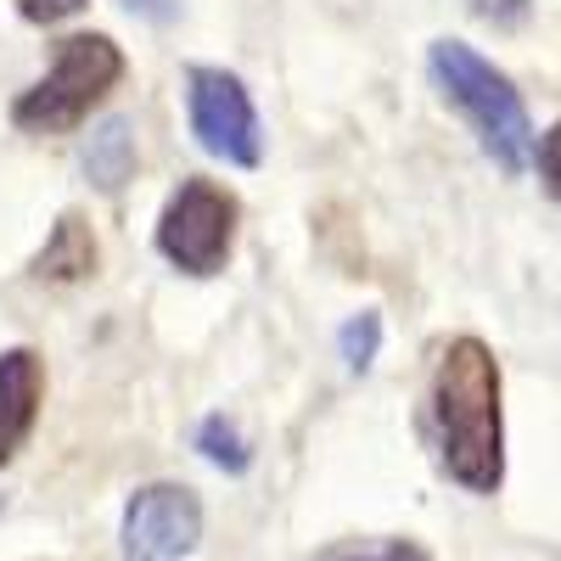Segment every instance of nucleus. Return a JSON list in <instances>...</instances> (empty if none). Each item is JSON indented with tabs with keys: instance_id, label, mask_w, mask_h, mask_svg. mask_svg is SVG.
<instances>
[{
	"instance_id": "obj_2",
	"label": "nucleus",
	"mask_w": 561,
	"mask_h": 561,
	"mask_svg": "<svg viewBox=\"0 0 561 561\" xmlns=\"http://www.w3.org/2000/svg\"><path fill=\"white\" fill-rule=\"evenodd\" d=\"M427 62H433L438 90L466 113V124L478 129L483 152H489L505 174H523L528 147H534V124H528L523 96L511 90V79H505L489 57H478L466 39H438Z\"/></svg>"
},
{
	"instance_id": "obj_3",
	"label": "nucleus",
	"mask_w": 561,
	"mask_h": 561,
	"mask_svg": "<svg viewBox=\"0 0 561 561\" xmlns=\"http://www.w3.org/2000/svg\"><path fill=\"white\" fill-rule=\"evenodd\" d=\"M124 79V51L107 34H73L57 45V62L39 84H28L12 102V124L28 135H62L90 118L107 90Z\"/></svg>"
},
{
	"instance_id": "obj_10",
	"label": "nucleus",
	"mask_w": 561,
	"mask_h": 561,
	"mask_svg": "<svg viewBox=\"0 0 561 561\" xmlns=\"http://www.w3.org/2000/svg\"><path fill=\"white\" fill-rule=\"evenodd\" d=\"M197 449H203V460H214L219 472H230V478L253 466V449H248L242 427H237V421H225V415H208L197 427Z\"/></svg>"
},
{
	"instance_id": "obj_15",
	"label": "nucleus",
	"mask_w": 561,
	"mask_h": 561,
	"mask_svg": "<svg viewBox=\"0 0 561 561\" xmlns=\"http://www.w3.org/2000/svg\"><path fill=\"white\" fill-rule=\"evenodd\" d=\"M539 180H545V192L556 197V129L539 135Z\"/></svg>"
},
{
	"instance_id": "obj_9",
	"label": "nucleus",
	"mask_w": 561,
	"mask_h": 561,
	"mask_svg": "<svg viewBox=\"0 0 561 561\" xmlns=\"http://www.w3.org/2000/svg\"><path fill=\"white\" fill-rule=\"evenodd\" d=\"M84 174L102 185V192H118V185L135 174V135L129 118H107L102 129H90L84 140Z\"/></svg>"
},
{
	"instance_id": "obj_11",
	"label": "nucleus",
	"mask_w": 561,
	"mask_h": 561,
	"mask_svg": "<svg viewBox=\"0 0 561 561\" xmlns=\"http://www.w3.org/2000/svg\"><path fill=\"white\" fill-rule=\"evenodd\" d=\"M314 561H433L427 550H415L410 539H343V545H332V550H320Z\"/></svg>"
},
{
	"instance_id": "obj_1",
	"label": "nucleus",
	"mask_w": 561,
	"mask_h": 561,
	"mask_svg": "<svg viewBox=\"0 0 561 561\" xmlns=\"http://www.w3.org/2000/svg\"><path fill=\"white\" fill-rule=\"evenodd\" d=\"M433 433L438 460L466 494H494L505 483V427H500V365L478 337H455L433 370Z\"/></svg>"
},
{
	"instance_id": "obj_7",
	"label": "nucleus",
	"mask_w": 561,
	"mask_h": 561,
	"mask_svg": "<svg viewBox=\"0 0 561 561\" xmlns=\"http://www.w3.org/2000/svg\"><path fill=\"white\" fill-rule=\"evenodd\" d=\"M45 399V365L34 348H7L0 354V466H7L39 421Z\"/></svg>"
},
{
	"instance_id": "obj_4",
	"label": "nucleus",
	"mask_w": 561,
	"mask_h": 561,
	"mask_svg": "<svg viewBox=\"0 0 561 561\" xmlns=\"http://www.w3.org/2000/svg\"><path fill=\"white\" fill-rule=\"evenodd\" d=\"M237 242V197L214 180H180L158 214V253L185 275H219Z\"/></svg>"
},
{
	"instance_id": "obj_8",
	"label": "nucleus",
	"mask_w": 561,
	"mask_h": 561,
	"mask_svg": "<svg viewBox=\"0 0 561 561\" xmlns=\"http://www.w3.org/2000/svg\"><path fill=\"white\" fill-rule=\"evenodd\" d=\"M34 275L39 280H84V275H96V237H90V225L79 214L57 219V230L45 237V248L34 259Z\"/></svg>"
},
{
	"instance_id": "obj_14",
	"label": "nucleus",
	"mask_w": 561,
	"mask_h": 561,
	"mask_svg": "<svg viewBox=\"0 0 561 561\" xmlns=\"http://www.w3.org/2000/svg\"><path fill=\"white\" fill-rule=\"evenodd\" d=\"M124 12L147 18V23H169V18L180 12V0H124Z\"/></svg>"
},
{
	"instance_id": "obj_5",
	"label": "nucleus",
	"mask_w": 561,
	"mask_h": 561,
	"mask_svg": "<svg viewBox=\"0 0 561 561\" xmlns=\"http://www.w3.org/2000/svg\"><path fill=\"white\" fill-rule=\"evenodd\" d=\"M185 118H192L197 147L230 169H259L264 129L248 84L225 68H192L185 73Z\"/></svg>"
},
{
	"instance_id": "obj_13",
	"label": "nucleus",
	"mask_w": 561,
	"mask_h": 561,
	"mask_svg": "<svg viewBox=\"0 0 561 561\" xmlns=\"http://www.w3.org/2000/svg\"><path fill=\"white\" fill-rule=\"evenodd\" d=\"M84 7V0H18V12L28 18V23H62V18H73Z\"/></svg>"
},
{
	"instance_id": "obj_16",
	"label": "nucleus",
	"mask_w": 561,
	"mask_h": 561,
	"mask_svg": "<svg viewBox=\"0 0 561 561\" xmlns=\"http://www.w3.org/2000/svg\"><path fill=\"white\" fill-rule=\"evenodd\" d=\"M523 7H528V0H472V12H483V18H500V23L523 18Z\"/></svg>"
},
{
	"instance_id": "obj_6",
	"label": "nucleus",
	"mask_w": 561,
	"mask_h": 561,
	"mask_svg": "<svg viewBox=\"0 0 561 561\" xmlns=\"http://www.w3.org/2000/svg\"><path fill=\"white\" fill-rule=\"evenodd\" d=\"M124 561H174L203 545V500L185 483H147L124 505Z\"/></svg>"
},
{
	"instance_id": "obj_12",
	"label": "nucleus",
	"mask_w": 561,
	"mask_h": 561,
	"mask_svg": "<svg viewBox=\"0 0 561 561\" xmlns=\"http://www.w3.org/2000/svg\"><path fill=\"white\" fill-rule=\"evenodd\" d=\"M337 348H343V359H348V370H370V359H377V348H382V314H354L343 332H337Z\"/></svg>"
}]
</instances>
